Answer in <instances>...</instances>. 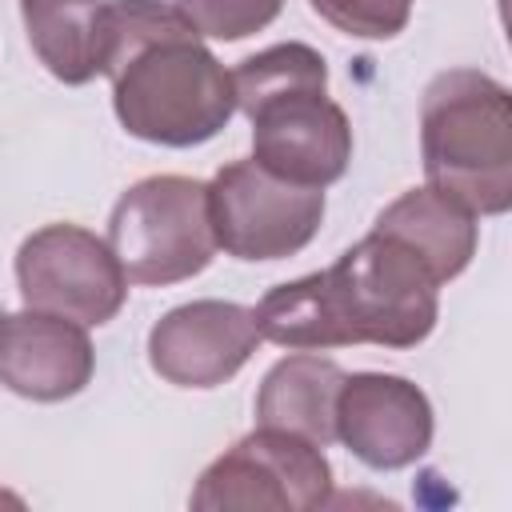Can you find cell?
Segmentation results:
<instances>
[{
	"instance_id": "1",
	"label": "cell",
	"mask_w": 512,
	"mask_h": 512,
	"mask_svg": "<svg viewBox=\"0 0 512 512\" xmlns=\"http://www.w3.org/2000/svg\"><path fill=\"white\" fill-rule=\"evenodd\" d=\"M436 288V276L404 240L372 228L332 268L268 288L252 316L260 336L288 352L416 348L436 328Z\"/></svg>"
},
{
	"instance_id": "2",
	"label": "cell",
	"mask_w": 512,
	"mask_h": 512,
	"mask_svg": "<svg viewBox=\"0 0 512 512\" xmlns=\"http://www.w3.org/2000/svg\"><path fill=\"white\" fill-rule=\"evenodd\" d=\"M100 76L124 132L148 144L192 148L236 116L232 72L164 0H104Z\"/></svg>"
},
{
	"instance_id": "3",
	"label": "cell",
	"mask_w": 512,
	"mask_h": 512,
	"mask_svg": "<svg viewBox=\"0 0 512 512\" xmlns=\"http://www.w3.org/2000/svg\"><path fill=\"white\" fill-rule=\"evenodd\" d=\"M236 112L252 124V160L300 188H328L348 172L352 124L328 96V64L312 44H272L232 68Z\"/></svg>"
},
{
	"instance_id": "4",
	"label": "cell",
	"mask_w": 512,
	"mask_h": 512,
	"mask_svg": "<svg viewBox=\"0 0 512 512\" xmlns=\"http://www.w3.org/2000/svg\"><path fill=\"white\" fill-rule=\"evenodd\" d=\"M420 156L428 188L472 216L512 208V96L480 68L432 76L420 100Z\"/></svg>"
},
{
	"instance_id": "5",
	"label": "cell",
	"mask_w": 512,
	"mask_h": 512,
	"mask_svg": "<svg viewBox=\"0 0 512 512\" xmlns=\"http://www.w3.org/2000/svg\"><path fill=\"white\" fill-rule=\"evenodd\" d=\"M108 248L132 284L164 288L200 276L216 256L208 184L176 172L136 180L108 216Z\"/></svg>"
},
{
	"instance_id": "6",
	"label": "cell",
	"mask_w": 512,
	"mask_h": 512,
	"mask_svg": "<svg viewBox=\"0 0 512 512\" xmlns=\"http://www.w3.org/2000/svg\"><path fill=\"white\" fill-rule=\"evenodd\" d=\"M332 496V464L320 444L292 436L284 428H260L240 436L224 456H216L188 504L200 512L220 508H272V512H308L324 508Z\"/></svg>"
},
{
	"instance_id": "7",
	"label": "cell",
	"mask_w": 512,
	"mask_h": 512,
	"mask_svg": "<svg viewBox=\"0 0 512 512\" xmlns=\"http://www.w3.org/2000/svg\"><path fill=\"white\" fill-rule=\"evenodd\" d=\"M212 240L236 260H284L312 244L324 220V188H300L256 160H232L208 180Z\"/></svg>"
},
{
	"instance_id": "8",
	"label": "cell",
	"mask_w": 512,
	"mask_h": 512,
	"mask_svg": "<svg viewBox=\"0 0 512 512\" xmlns=\"http://www.w3.org/2000/svg\"><path fill=\"white\" fill-rule=\"evenodd\" d=\"M16 284L24 308L68 316L84 328L108 324L128 300V276L96 232L80 224H44L16 248Z\"/></svg>"
},
{
	"instance_id": "9",
	"label": "cell",
	"mask_w": 512,
	"mask_h": 512,
	"mask_svg": "<svg viewBox=\"0 0 512 512\" xmlns=\"http://www.w3.org/2000/svg\"><path fill=\"white\" fill-rule=\"evenodd\" d=\"M336 440L368 468L396 472L432 448V404L424 388L392 372H352L336 392Z\"/></svg>"
},
{
	"instance_id": "10",
	"label": "cell",
	"mask_w": 512,
	"mask_h": 512,
	"mask_svg": "<svg viewBox=\"0 0 512 512\" xmlns=\"http://www.w3.org/2000/svg\"><path fill=\"white\" fill-rule=\"evenodd\" d=\"M252 308L236 300H192L164 312L148 332V364L176 388H216L260 348Z\"/></svg>"
},
{
	"instance_id": "11",
	"label": "cell",
	"mask_w": 512,
	"mask_h": 512,
	"mask_svg": "<svg viewBox=\"0 0 512 512\" xmlns=\"http://www.w3.org/2000/svg\"><path fill=\"white\" fill-rule=\"evenodd\" d=\"M96 352L84 324L52 312H12L0 328V384L24 400L56 404L88 388Z\"/></svg>"
},
{
	"instance_id": "12",
	"label": "cell",
	"mask_w": 512,
	"mask_h": 512,
	"mask_svg": "<svg viewBox=\"0 0 512 512\" xmlns=\"http://www.w3.org/2000/svg\"><path fill=\"white\" fill-rule=\"evenodd\" d=\"M344 368L328 356L292 352L276 360L256 392V424L260 428H284L292 436H304L320 448L336 440V392L344 384Z\"/></svg>"
},
{
	"instance_id": "13",
	"label": "cell",
	"mask_w": 512,
	"mask_h": 512,
	"mask_svg": "<svg viewBox=\"0 0 512 512\" xmlns=\"http://www.w3.org/2000/svg\"><path fill=\"white\" fill-rule=\"evenodd\" d=\"M376 232H388L396 240H404L436 276V284L456 280L472 256H476V216L468 208H460L456 200H448L436 188H408L404 196H396L372 224Z\"/></svg>"
},
{
	"instance_id": "14",
	"label": "cell",
	"mask_w": 512,
	"mask_h": 512,
	"mask_svg": "<svg viewBox=\"0 0 512 512\" xmlns=\"http://www.w3.org/2000/svg\"><path fill=\"white\" fill-rule=\"evenodd\" d=\"M24 32L36 60L64 84L100 76V16L104 0H20Z\"/></svg>"
},
{
	"instance_id": "15",
	"label": "cell",
	"mask_w": 512,
	"mask_h": 512,
	"mask_svg": "<svg viewBox=\"0 0 512 512\" xmlns=\"http://www.w3.org/2000/svg\"><path fill=\"white\" fill-rule=\"evenodd\" d=\"M180 8V16L212 40H244L252 32H264L284 0H172Z\"/></svg>"
},
{
	"instance_id": "16",
	"label": "cell",
	"mask_w": 512,
	"mask_h": 512,
	"mask_svg": "<svg viewBox=\"0 0 512 512\" xmlns=\"http://www.w3.org/2000/svg\"><path fill=\"white\" fill-rule=\"evenodd\" d=\"M320 20L356 40H392L408 28L412 4L404 0H308Z\"/></svg>"
},
{
	"instance_id": "17",
	"label": "cell",
	"mask_w": 512,
	"mask_h": 512,
	"mask_svg": "<svg viewBox=\"0 0 512 512\" xmlns=\"http://www.w3.org/2000/svg\"><path fill=\"white\" fill-rule=\"evenodd\" d=\"M4 316H8V312H4V308H0V328H4Z\"/></svg>"
},
{
	"instance_id": "18",
	"label": "cell",
	"mask_w": 512,
	"mask_h": 512,
	"mask_svg": "<svg viewBox=\"0 0 512 512\" xmlns=\"http://www.w3.org/2000/svg\"><path fill=\"white\" fill-rule=\"evenodd\" d=\"M404 4H412V0H404Z\"/></svg>"
}]
</instances>
